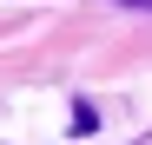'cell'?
<instances>
[{
    "label": "cell",
    "mask_w": 152,
    "mask_h": 145,
    "mask_svg": "<svg viewBox=\"0 0 152 145\" xmlns=\"http://www.w3.org/2000/svg\"><path fill=\"white\" fill-rule=\"evenodd\" d=\"M119 7H152V0H119Z\"/></svg>",
    "instance_id": "6da1fadb"
}]
</instances>
